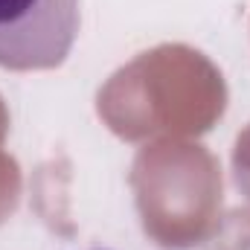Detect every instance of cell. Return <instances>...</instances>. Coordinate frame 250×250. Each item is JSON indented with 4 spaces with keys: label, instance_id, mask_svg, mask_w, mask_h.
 Returning a JSON list of instances; mask_svg holds the SVG:
<instances>
[{
    "label": "cell",
    "instance_id": "cell-1",
    "mask_svg": "<svg viewBox=\"0 0 250 250\" xmlns=\"http://www.w3.org/2000/svg\"><path fill=\"white\" fill-rule=\"evenodd\" d=\"M82 0H0V67L53 70L73 50Z\"/></svg>",
    "mask_w": 250,
    "mask_h": 250
}]
</instances>
